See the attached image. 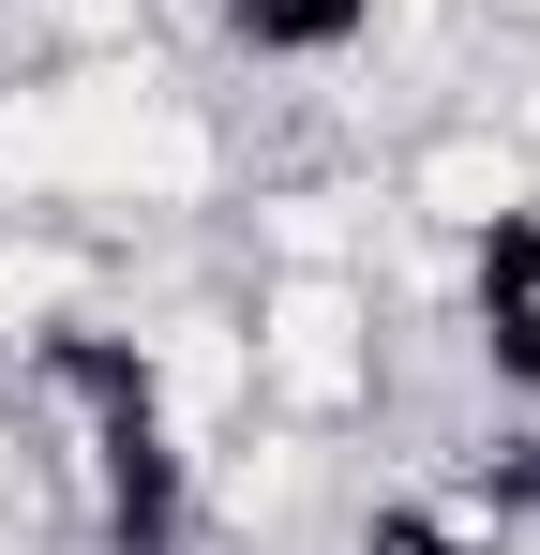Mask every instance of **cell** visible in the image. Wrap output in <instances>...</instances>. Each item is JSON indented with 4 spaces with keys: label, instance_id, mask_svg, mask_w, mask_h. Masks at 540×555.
Segmentation results:
<instances>
[{
    "label": "cell",
    "instance_id": "cell-4",
    "mask_svg": "<svg viewBox=\"0 0 540 555\" xmlns=\"http://www.w3.org/2000/svg\"><path fill=\"white\" fill-rule=\"evenodd\" d=\"M105 315H120V241L46 225V210H0V361L61 346V331H105Z\"/></svg>",
    "mask_w": 540,
    "mask_h": 555
},
{
    "label": "cell",
    "instance_id": "cell-5",
    "mask_svg": "<svg viewBox=\"0 0 540 555\" xmlns=\"http://www.w3.org/2000/svg\"><path fill=\"white\" fill-rule=\"evenodd\" d=\"M450 315H465V361L496 375V390H540V210L496 225V241H465Z\"/></svg>",
    "mask_w": 540,
    "mask_h": 555
},
{
    "label": "cell",
    "instance_id": "cell-6",
    "mask_svg": "<svg viewBox=\"0 0 540 555\" xmlns=\"http://www.w3.org/2000/svg\"><path fill=\"white\" fill-rule=\"evenodd\" d=\"M15 61H136L166 46V0H0Z\"/></svg>",
    "mask_w": 540,
    "mask_h": 555
},
{
    "label": "cell",
    "instance_id": "cell-2",
    "mask_svg": "<svg viewBox=\"0 0 540 555\" xmlns=\"http://www.w3.org/2000/svg\"><path fill=\"white\" fill-rule=\"evenodd\" d=\"M241 375H256V421L360 436L390 405V300H375V271H241Z\"/></svg>",
    "mask_w": 540,
    "mask_h": 555
},
{
    "label": "cell",
    "instance_id": "cell-1",
    "mask_svg": "<svg viewBox=\"0 0 540 555\" xmlns=\"http://www.w3.org/2000/svg\"><path fill=\"white\" fill-rule=\"evenodd\" d=\"M241 195V120L180 76L166 46L136 61H15L0 91V210H46L90 241H166Z\"/></svg>",
    "mask_w": 540,
    "mask_h": 555
},
{
    "label": "cell",
    "instance_id": "cell-3",
    "mask_svg": "<svg viewBox=\"0 0 540 555\" xmlns=\"http://www.w3.org/2000/svg\"><path fill=\"white\" fill-rule=\"evenodd\" d=\"M390 210L421 225V241H496V225H526L540 210V151L496 120V105H450V120H421L406 151H390Z\"/></svg>",
    "mask_w": 540,
    "mask_h": 555
}]
</instances>
